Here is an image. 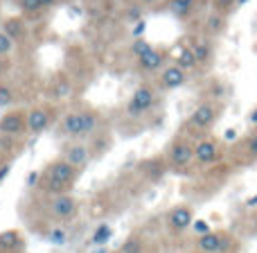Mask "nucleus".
<instances>
[{"label":"nucleus","instance_id":"obj_1","mask_svg":"<svg viewBox=\"0 0 257 253\" xmlns=\"http://www.w3.org/2000/svg\"><path fill=\"white\" fill-rule=\"evenodd\" d=\"M81 170H77L75 165H70L66 158H57L52 163H48V167L43 170V188L50 197L52 195H61V192H68L72 186L77 183Z\"/></svg>","mask_w":257,"mask_h":253},{"label":"nucleus","instance_id":"obj_2","mask_svg":"<svg viewBox=\"0 0 257 253\" xmlns=\"http://www.w3.org/2000/svg\"><path fill=\"white\" fill-rule=\"evenodd\" d=\"M194 253H239V237L230 231H205L196 237Z\"/></svg>","mask_w":257,"mask_h":253},{"label":"nucleus","instance_id":"obj_3","mask_svg":"<svg viewBox=\"0 0 257 253\" xmlns=\"http://www.w3.org/2000/svg\"><path fill=\"white\" fill-rule=\"evenodd\" d=\"M219 116H221V104L217 100H205L192 111L190 120H187V129H192V133H208L217 125Z\"/></svg>","mask_w":257,"mask_h":253},{"label":"nucleus","instance_id":"obj_4","mask_svg":"<svg viewBox=\"0 0 257 253\" xmlns=\"http://www.w3.org/2000/svg\"><path fill=\"white\" fill-rule=\"evenodd\" d=\"M158 102V91L151 84H140L133 91L131 100L126 102V116L128 118H142L151 111Z\"/></svg>","mask_w":257,"mask_h":253},{"label":"nucleus","instance_id":"obj_5","mask_svg":"<svg viewBox=\"0 0 257 253\" xmlns=\"http://www.w3.org/2000/svg\"><path fill=\"white\" fill-rule=\"evenodd\" d=\"M194 163V145L187 138H174L167 147V165L172 170H185Z\"/></svg>","mask_w":257,"mask_h":253},{"label":"nucleus","instance_id":"obj_6","mask_svg":"<svg viewBox=\"0 0 257 253\" xmlns=\"http://www.w3.org/2000/svg\"><path fill=\"white\" fill-rule=\"evenodd\" d=\"M169 59H172V54H169L167 50L156 48L154 45L151 50H147L145 54H140V57L136 59V68H138V72H142V75H158V72L169 63Z\"/></svg>","mask_w":257,"mask_h":253},{"label":"nucleus","instance_id":"obj_7","mask_svg":"<svg viewBox=\"0 0 257 253\" xmlns=\"http://www.w3.org/2000/svg\"><path fill=\"white\" fill-rule=\"evenodd\" d=\"M187 43H190L192 52H194V57H196V61H199L201 68L212 66L214 57H217V45H214V39H210V36H205L203 32H201V34L190 36Z\"/></svg>","mask_w":257,"mask_h":253},{"label":"nucleus","instance_id":"obj_8","mask_svg":"<svg viewBox=\"0 0 257 253\" xmlns=\"http://www.w3.org/2000/svg\"><path fill=\"white\" fill-rule=\"evenodd\" d=\"M223 154V145L212 136H203L199 142L194 145V160L199 165H212L221 158Z\"/></svg>","mask_w":257,"mask_h":253},{"label":"nucleus","instance_id":"obj_9","mask_svg":"<svg viewBox=\"0 0 257 253\" xmlns=\"http://www.w3.org/2000/svg\"><path fill=\"white\" fill-rule=\"evenodd\" d=\"M187 79H190V72L183 70L178 63L172 61V63H167V66L158 72V89L176 91V89H181V86H185Z\"/></svg>","mask_w":257,"mask_h":253},{"label":"nucleus","instance_id":"obj_10","mask_svg":"<svg viewBox=\"0 0 257 253\" xmlns=\"http://www.w3.org/2000/svg\"><path fill=\"white\" fill-rule=\"evenodd\" d=\"M194 224V208L187 204L174 206L167 213V228L172 233H185Z\"/></svg>","mask_w":257,"mask_h":253},{"label":"nucleus","instance_id":"obj_11","mask_svg":"<svg viewBox=\"0 0 257 253\" xmlns=\"http://www.w3.org/2000/svg\"><path fill=\"white\" fill-rule=\"evenodd\" d=\"M50 213L57 219H72L77 215V201L75 197H70L68 192L50 197Z\"/></svg>","mask_w":257,"mask_h":253},{"label":"nucleus","instance_id":"obj_12","mask_svg":"<svg viewBox=\"0 0 257 253\" xmlns=\"http://www.w3.org/2000/svg\"><path fill=\"white\" fill-rule=\"evenodd\" d=\"M228 30V16L221 12H217V9H210L208 14H205L203 18V25H201V32H203L205 36H210V39L217 41L219 36H223Z\"/></svg>","mask_w":257,"mask_h":253},{"label":"nucleus","instance_id":"obj_13","mask_svg":"<svg viewBox=\"0 0 257 253\" xmlns=\"http://www.w3.org/2000/svg\"><path fill=\"white\" fill-rule=\"evenodd\" d=\"M165 7L178 21H190L199 14L201 0H165Z\"/></svg>","mask_w":257,"mask_h":253},{"label":"nucleus","instance_id":"obj_14","mask_svg":"<svg viewBox=\"0 0 257 253\" xmlns=\"http://www.w3.org/2000/svg\"><path fill=\"white\" fill-rule=\"evenodd\" d=\"M27 129V113L12 111L0 118V133L3 136H21Z\"/></svg>","mask_w":257,"mask_h":253},{"label":"nucleus","instance_id":"obj_15","mask_svg":"<svg viewBox=\"0 0 257 253\" xmlns=\"http://www.w3.org/2000/svg\"><path fill=\"white\" fill-rule=\"evenodd\" d=\"M81 127H84V113L81 111H68L59 122V133L68 138L81 140Z\"/></svg>","mask_w":257,"mask_h":253},{"label":"nucleus","instance_id":"obj_16","mask_svg":"<svg viewBox=\"0 0 257 253\" xmlns=\"http://www.w3.org/2000/svg\"><path fill=\"white\" fill-rule=\"evenodd\" d=\"M70 165H75L77 170H84L86 165L90 163V147L84 145V142H75V145H68L63 149V156Z\"/></svg>","mask_w":257,"mask_h":253},{"label":"nucleus","instance_id":"obj_17","mask_svg":"<svg viewBox=\"0 0 257 253\" xmlns=\"http://www.w3.org/2000/svg\"><path fill=\"white\" fill-rule=\"evenodd\" d=\"M172 61L178 63V66H181L183 70H187V72H194V70H199V68H201L187 41H185V43H181V45L176 48V52L172 54Z\"/></svg>","mask_w":257,"mask_h":253},{"label":"nucleus","instance_id":"obj_18","mask_svg":"<svg viewBox=\"0 0 257 253\" xmlns=\"http://www.w3.org/2000/svg\"><path fill=\"white\" fill-rule=\"evenodd\" d=\"M50 125V111L43 107H36L32 111H27V131L32 133H41L45 131Z\"/></svg>","mask_w":257,"mask_h":253},{"label":"nucleus","instance_id":"obj_19","mask_svg":"<svg viewBox=\"0 0 257 253\" xmlns=\"http://www.w3.org/2000/svg\"><path fill=\"white\" fill-rule=\"evenodd\" d=\"M3 30L7 32L9 36H12L16 43H23L27 36V23L23 16H9L3 21Z\"/></svg>","mask_w":257,"mask_h":253},{"label":"nucleus","instance_id":"obj_20","mask_svg":"<svg viewBox=\"0 0 257 253\" xmlns=\"http://www.w3.org/2000/svg\"><path fill=\"white\" fill-rule=\"evenodd\" d=\"M239 149V156H241V163H255L257 160V129L250 136L244 138V142L237 145Z\"/></svg>","mask_w":257,"mask_h":253},{"label":"nucleus","instance_id":"obj_21","mask_svg":"<svg viewBox=\"0 0 257 253\" xmlns=\"http://www.w3.org/2000/svg\"><path fill=\"white\" fill-rule=\"evenodd\" d=\"M16 246H23V237L18 231H3L0 233V253H12Z\"/></svg>","mask_w":257,"mask_h":253},{"label":"nucleus","instance_id":"obj_22","mask_svg":"<svg viewBox=\"0 0 257 253\" xmlns=\"http://www.w3.org/2000/svg\"><path fill=\"white\" fill-rule=\"evenodd\" d=\"M84 127H81V138H88L97 131V125H99V116L90 109H84Z\"/></svg>","mask_w":257,"mask_h":253},{"label":"nucleus","instance_id":"obj_23","mask_svg":"<svg viewBox=\"0 0 257 253\" xmlns=\"http://www.w3.org/2000/svg\"><path fill=\"white\" fill-rule=\"evenodd\" d=\"M244 3L246 0H210V9H217V12L230 16V14H235Z\"/></svg>","mask_w":257,"mask_h":253},{"label":"nucleus","instance_id":"obj_24","mask_svg":"<svg viewBox=\"0 0 257 253\" xmlns=\"http://www.w3.org/2000/svg\"><path fill=\"white\" fill-rule=\"evenodd\" d=\"M113 237V228L108 226V224H99L97 228H95V233H93V237H90V244H95V246H104L108 240Z\"/></svg>","mask_w":257,"mask_h":253},{"label":"nucleus","instance_id":"obj_25","mask_svg":"<svg viewBox=\"0 0 257 253\" xmlns=\"http://www.w3.org/2000/svg\"><path fill=\"white\" fill-rule=\"evenodd\" d=\"M14 48H16V41L0 27V57H9L14 52Z\"/></svg>","mask_w":257,"mask_h":253},{"label":"nucleus","instance_id":"obj_26","mask_svg":"<svg viewBox=\"0 0 257 253\" xmlns=\"http://www.w3.org/2000/svg\"><path fill=\"white\" fill-rule=\"evenodd\" d=\"M21 9H23V14H25V16H32V18L43 14L39 0H21Z\"/></svg>","mask_w":257,"mask_h":253},{"label":"nucleus","instance_id":"obj_27","mask_svg":"<svg viewBox=\"0 0 257 253\" xmlns=\"http://www.w3.org/2000/svg\"><path fill=\"white\" fill-rule=\"evenodd\" d=\"M151 48H154V45H151L147 39H140V36H136V41L131 43V54L138 59L140 54H145L147 50H151Z\"/></svg>","mask_w":257,"mask_h":253},{"label":"nucleus","instance_id":"obj_28","mask_svg":"<svg viewBox=\"0 0 257 253\" xmlns=\"http://www.w3.org/2000/svg\"><path fill=\"white\" fill-rule=\"evenodd\" d=\"M14 100H16V93H14L12 86L0 84V107H9Z\"/></svg>","mask_w":257,"mask_h":253},{"label":"nucleus","instance_id":"obj_29","mask_svg":"<svg viewBox=\"0 0 257 253\" xmlns=\"http://www.w3.org/2000/svg\"><path fill=\"white\" fill-rule=\"evenodd\" d=\"M122 253H142V242L138 237H128V240L122 244Z\"/></svg>","mask_w":257,"mask_h":253},{"label":"nucleus","instance_id":"obj_30","mask_svg":"<svg viewBox=\"0 0 257 253\" xmlns=\"http://www.w3.org/2000/svg\"><path fill=\"white\" fill-rule=\"evenodd\" d=\"M48 240L52 242V244H63V242H66V231H63V228H52V231L48 233Z\"/></svg>","mask_w":257,"mask_h":253},{"label":"nucleus","instance_id":"obj_31","mask_svg":"<svg viewBox=\"0 0 257 253\" xmlns=\"http://www.w3.org/2000/svg\"><path fill=\"white\" fill-rule=\"evenodd\" d=\"M39 5L43 12H50V9H54L57 5H61V0H39Z\"/></svg>","mask_w":257,"mask_h":253},{"label":"nucleus","instance_id":"obj_32","mask_svg":"<svg viewBox=\"0 0 257 253\" xmlns=\"http://www.w3.org/2000/svg\"><path fill=\"white\" fill-rule=\"evenodd\" d=\"M133 3L142 5V7H158V5H165V0H133Z\"/></svg>","mask_w":257,"mask_h":253},{"label":"nucleus","instance_id":"obj_33","mask_svg":"<svg viewBox=\"0 0 257 253\" xmlns=\"http://www.w3.org/2000/svg\"><path fill=\"white\" fill-rule=\"evenodd\" d=\"M9 170H12V165H9V163L0 165V183L5 181V177H7V174H9Z\"/></svg>","mask_w":257,"mask_h":253},{"label":"nucleus","instance_id":"obj_34","mask_svg":"<svg viewBox=\"0 0 257 253\" xmlns=\"http://www.w3.org/2000/svg\"><path fill=\"white\" fill-rule=\"evenodd\" d=\"M36 181H39V174H36V172H30V174H27V186H30V188H34Z\"/></svg>","mask_w":257,"mask_h":253},{"label":"nucleus","instance_id":"obj_35","mask_svg":"<svg viewBox=\"0 0 257 253\" xmlns=\"http://www.w3.org/2000/svg\"><path fill=\"white\" fill-rule=\"evenodd\" d=\"M7 68H9L7 57H0V77H5V72H7Z\"/></svg>","mask_w":257,"mask_h":253},{"label":"nucleus","instance_id":"obj_36","mask_svg":"<svg viewBox=\"0 0 257 253\" xmlns=\"http://www.w3.org/2000/svg\"><path fill=\"white\" fill-rule=\"evenodd\" d=\"M246 206H248V208H255V206H257V197H253V199L246 201Z\"/></svg>","mask_w":257,"mask_h":253},{"label":"nucleus","instance_id":"obj_37","mask_svg":"<svg viewBox=\"0 0 257 253\" xmlns=\"http://www.w3.org/2000/svg\"><path fill=\"white\" fill-rule=\"evenodd\" d=\"M93 253H111V251H108V249H106V246H99V249H95Z\"/></svg>","mask_w":257,"mask_h":253},{"label":"nucleus","instance_id":"obj_38","mask_svg":"<svg viewBox=\"0 0 257 253\" xmlns=\"http://www.w3.org/2000/svg\"><path fill=\"white\" fill-rule=\"evenodd\" d=\"M250 118H253V122H257V109L253 111V116H250Z\"/></svg>","mask_w":257,"mask_h":253},{"label":"nucleus","instance_id":"obj_39","mask_svg":"<svg viewBox=\"0 0 257 253\" xmlns=\"http://www.w3.org/2000/svg\"><path fill=\"white\" fill-rule=\"evenodd\" d=\"M111 253H122V251H111Z\"/></svg>","mask_w":257,"mask_h":253}]
</instances>
